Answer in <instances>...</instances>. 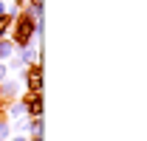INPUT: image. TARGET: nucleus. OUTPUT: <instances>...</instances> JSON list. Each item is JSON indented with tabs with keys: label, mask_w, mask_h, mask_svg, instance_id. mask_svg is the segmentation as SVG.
I'll use <instances>...</instances> for the list:
<instances>
[{
	"label": "nucleus",
	"mask_w": 147,
	"mask_h": 141,
	"mask_svg": "<svg viewBox=\"0 0 147 141\" xmlns=\"http://www.w3.org/2000/svg\"><path fill=\"white\" fill-rule=\"evenodd\" d=\"M17 99L23 102V105H26V116H28V119H37V116H42V93L23 90Z\"/></svg>",
	"instance_id": "2"
},
{
	"label": "nucleus",
	"mask_w": 147,
	"mask_h": 141,
	"mask_svg": "<svg viewBox=\"0 0 147 141\" xmlns=\"http://www.w3.org/2000/svg\"><path fill=\"white\" fill-rule=\"evenodd\" d=\"M11 136V122L6 116H0V138H9Z\"/></svg>",
	"instance_id": "7"
},
{
	"label": "nucleus",
	"mask_w": 147,
	"mask_h": 141,
	"mask_svg": "<svg viewBox=\"0 0 147 141\" xmlns=\"http://www.w3.org/2000/svg\"><path fill=\"white\" fill-rule=\"evenodd\" d=\"M26 6H28V0H11L9 11H11V14H17V11H23V9H26Z\"/></svg>",
	"instance_id": "9"
},
{
	"label": "nucleus",
	"mask_w": 147,
	"mask_h": 141,
	"mask_svg": "<svg viewBox=\"0 0 147 141\" xmlns=\"http://www.w3.org/2000/svg\"><path fill=\"white\" fill-rule=\"evenodd\" d=\"M6 76H9V68H6V62H0V82H3Z\"/></svg>",
	"instance_id": "11"
},
{
	"label": "nucleus",
	"mask_w": 147,
	"mask_h": 141,
	"mask_svg": "<svg viewBox=\"0 0 147 141\" xmlns=\"http://www.w3.org/2000/svg\"><path fill=\"white\" fill-rule=\"evenodd\" d=\"M14 56H17L23 65L37 62V59H40V42H31V45H26V48H14Z\"/></svg>",
	"instance_id": "4"
},
{
	"label": "nucleus",
	"mask_w": 147,
	"mask_h": 141,
	"mask_svg": "<svg viewBox=\"0 0 147 141\" xmlns=\"http://www.w3.org/2000/svg\"><path fill=\"white\" fill-rule=\"evenodd\" d=\"M3 11H9V6H6V0H0V14Z\"/></svg>",
	"instance_id": "12"
},
{
	"label": "nucleus",
	"mask_w": 147,
	"mask_h": 141,
	"mask_svg": "<svg viewBox=\"0 0 147 141\" xmlns=\"http://www.w3.org/2000/svg\"><path fill=\"white\" fill-rule=\"evenodd\" d=\"M20 79H23L26 90L42 93V65H40V59H37V62H28L26 68L20 70Z\"/></svg>",
	"instance_id": "1"
},
{
	"label": "nucleus",
	"mask_w": 147,
	"mask_h": 141,
	"mask_svg": "<svg viewBox=\"0 0 147 141\" xmlns=\"http://www.w3.org/2000/svg\"><path fill=\"white\" fill-rule=\"evenodd\" d=\"M20 88H23V85H20L17 76H6V79L0 82V99H3V102L17 99V96H20Z\"/></svg>",
	"instance_id": "3"
},
{
	"label": "nucleus",
	"mask_w": 147,
	"mask_h": 141,
	"mask_svg": "<svg viewBox=\"0 0 147 141\" xmlns=\"http://www.w3.org/2000/svg\"><path fill=\"white\" fill-rule=\"evenodd\" d=\"M28 3H42V0H28Z\"/></svg>",
	"instance_id": "14"
},
{
	"label": "nucleus",
	"mask_w": 147,
	"mask_h": 141,
	"mask_svg": "<svg viewBox=\"0 0 147 141\" xmlns=\"http://www.w3.org/2000/svg\"><path fill=\"white\" fill-rule=\"evenodd\" d=\"M14 56V42L9 40V37H3L0 40V62H6V59H11Z\"/></svg>",
	"instance_id": "5"
},
{
	"label": "nucleus",
	"mask_w": 147,
	"mask_h": 141,
	"mask_svg": "<svg viewBox=\"0 0 147 141\" xmlns=\"http://www.w3.org/2000/svg\"><path fill=\"white\" fill-rule=\"evenodd\" d=\"M6 68H9V70H14V73H20V70L26 68V65H23V62H20L17 56H11V59H6Z\"/></svg>",
	"instance_id": "8"
},
{
	"label": "nucleus",
	"mask_w": 147,
	"mask_h": 141,
	"mask_svg": "<svg viewBox=\"0 0 147 141\" xmlns=\"http://www.w3.org/2000/svg\"><path fill=\"white\" fill-rule=\"evenodd\" d=\"M9 141H28V136H23V133H11Z\"/></svg>",
	"instance_id": "10"
},
{
	"label": "nucleus",
	"mask_w": 147,
	"mask_h": 141,
	"mask_svg": "<svg viewBox=\"0 0 147 141\" xmlns=\"http://www.w3.org/2000/svg\"><path fill=\"white\" fill-rule=\"evenodd\" d=\"M42 130H45V124H42V116H37V119H28V136H42Z\"/></svg>",
	"instance_id": "6"
},
{
	"label": "nucleus",
	"mask_w": 147,
	"mask_h": 141,
	"mask_svg": "<svg viewBox=\"0 0 147 141\" xmlns=\"http://www.w3.org/2000/svg\"><path fill=\"white\" fill-rule=\"evenodd\" d=\"M0 141H9V138H0Z\"/></svg>",
	"instance_id": "15"
},
{
	"label": "nucleus",
	"mask_w": 147,
	"mask_h": 141,
	"mask_svg": "<svg viewBox=\"0 0 147 141\" xmlns=\"http://www.w3.org/2000/svg\"><path fill=\"white\" fill-rule=\"evenodd\" d=\"M28 141H42V136H28Z\"/></svg>",
	"instance_id": "13"
}]
</instances>
